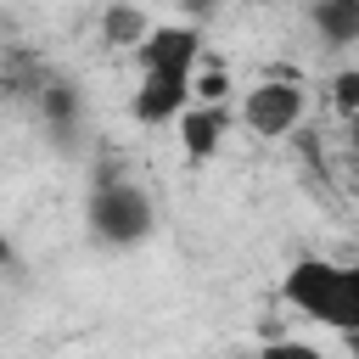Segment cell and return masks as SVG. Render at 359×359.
Masks as SVG:
<instances>
[{"label": "cell", "mask_w": 359, "mask_h": 359, "mask_svg": "<svg viewBox=\"0 0 359 359\" xmlns=\"http://www.w3.org/2000/svg\"><path fill=\"white\" fill-rule=\"evenodd\" d=\"M280 297L325 331H359V275L337 258H297L280 275Z\"/></svg>", "instance_id": "6da1fadb"}, {"label": "cell", "mask_w": 359, "mask_h": 359, "mask_svg": "<svg viewBox=\"0 0 359 359\" xmlns=\"http://www.w3.org/2000/svg\"><path fill=\"white\" fill-rule=\"evenodd\" d=\"M157 224V202L146 185L135 180H101L90 191V230L107 241V247H140Z\"/></svg>", "instance_id": "7a4b0ae2"}, {"label": "cell", "mask_w": 359, "mask_h": 359, "mask_svg": "<svg viewBox=\"0 0 359 359\" xmlns=\"http://www.w3.org/2000/svg\"><path fill=\"white\" fill-rule=\"evenodd\" d=\"M303 84L297 79H258L247 95H241V107H236V118L252 129V135H264V140H280V135H292L297 123H303Z\"/></svg>", "instance_id": "3957f363"}, {"label": "cell", "mask_w": 359, "mask_h": 359, "mask_svg": "<svg viewBox=\"0 0 359 359\" xmlns=\"http://www.w3.org/2000/svg\"><path fill=\"white\" fill-rule=\"evenodd\" d=\"M129 56L140 73H191L202 56V28L196 22H151V34Z\"/></svg>", "instance_id": "277c9868"}, {"label": "cell", "mask_w": 359, "mask_h": 359, "mask_svg": "<svg viewBox=\"0 0 359 359\" xmlns=\"http://www.w3.org/2000/svg\"><path fill=\"white\" fill-rule=\"evenodd\" d=\"M185 107H191V73H140V84H135V95H129V112H135V123H146V129L174 123Z\"/></svg>", "instance_id": "5b68a950"}, {"label": "cell", "mask_w": 359, "mask_h": 359, "mask_svg": "<svg viewBox=\"0 0 359 359\" xmlns=\"http://www.w3.org/2000/svg\"><path fill=\"white\" fill-rule=\"evenodd\" d=\"M174 123H180V151H185L191 163H208V157L224 146V135H230L236 112H230V107H202V101H191Z\"/></svg>", "instance_id": "8992f818"}, {"label": "cell", "mask_w": 359, "mask_h": 359, "mask_svg": "<svg viewBox=\"0 0 359 359\" xmlns=\"http://www.w3.org/2000/svg\"><path fill=\"white\" fill-rule=\"evenodd\" d=\"M309 17H314V34L337 50H348L359 39V0H314Z\"/></svg>", "instance_id": "52a82bcc"}, {"label": "cell", "mask_w": 359, "mask_h": 359, "mask_svg": "<svg viewBox=\"0 0 359 359\" xmlns=\"http://www.w3.org/2000/svg\"><path fill=\"white\" fill-rule=\"evenodd\" d=\"M146 34H151V17H146L135 0H112V6L101 11V39H107L112 50H135Z\"/></svg>", "instance_id": "ba28073f"}, {"label": "cell", "mask_w": 359, "mask_h": 359, "mask_svg": "<svg viewBox=\"0 0 359 359\" xmlns=\"http://www.w3.org/2000/svg\"><path fill=\"white\" fill-rule=\"evenodd\" d=\"M230 90H236L230 67H191V101H202V107H230Z\"/></svg>", "instance_id": "9c48e42d"}, {"label": "cell", "mask_w": 359, "mask_h": 359, "mask_svg": "<svg viewBox=\"0 0 359 359\" xmlns=\"http://www.w3.org/2000/svg\"><path fill=\"white\" fill-rule=\"evenodd\" d=\"M258 359H325V348H314V342H303V337H269V342L258 348Z\"/></svg>", "instance_id": "30bf717a"}, {"label": "cell", "mask_w": 359, "mask_h": 359, "mask_svg": "<svg viewBox=\"0 0 359 359\" xmlns=\"http://www.w3.org/2000/svg\"><path fill=\"white\" fill-rule=\"evenodd\" d=\"M331 107H337L342 118L359 112V67H342V73L331 79Z\"/></svg>", "instance_id": "8fae6325"}, {"label": "cell", "mask_w": 359, "mask_h": 359, "mask_svg": "<svg viewBox=\"0 0 359 359\" xmlns=\"http://www.w3.org/2000/svg\"><path fill=\"white\" fill-rule=\"evenodd\" d=\"M219 0H180V11H185V22H202L208 11H213Z\"/></svg>", "instance_id": "7c38bea8"}, {"label": "cell", "mask_w": 359, "mask_h": 359, "mask_svg": "<svg viewBox=\"0 0 359 359\" xmlns=\"http://www.w3.org/2000/svg\"><path fill=\"white\" fill-rule=\"evenodd\" d=\"M11 264H17V252H11V241L0 236V269H11Z\"/></svg>", "instance_id": "4fadbf2b"}]
</instances>
